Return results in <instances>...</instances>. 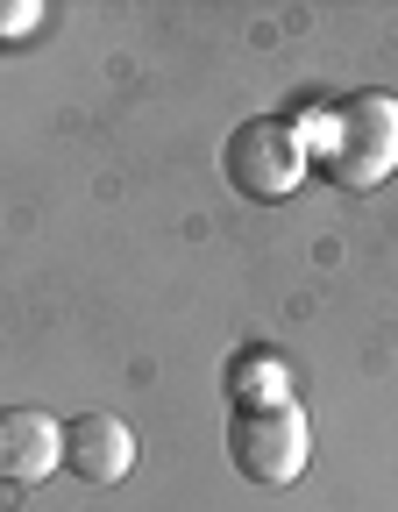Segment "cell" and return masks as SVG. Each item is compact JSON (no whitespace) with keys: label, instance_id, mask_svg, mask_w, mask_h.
<instances>
[{"label":"cell","instance_id":"6da1fadb","mask_svg":"<svg viewBox=\"0 0 398 512\" xmlns=\"http://www.w3.org/2000/svg\"><path fill=\"white\" fill-rule=\"evenodd\" d=\"M320 171L327 185H349V192H370L391 164H398V100L384 93H349L320 128Z\"/></svg>","mask_w":398,"mask_h":512},{"label":"cell","instance_id":"7a4b0ae2","mask_svg":"<svg viewBox=\"0 0 398 512\" xmlns=\"http://www.w3.org/2000/svg\"><path fill=\"white\" fill-rule=\"evenodd\" d=\"M306 157H313V143L299 136L292 114H256L228 136L221 171L242 200H292V185L306 178Z\"/></svg>","mask_w":398,"mask_h":512},{"label":"cell","instance_id":"3957f363","mask_svg":"<svg viewBox=\"0 0 398 512\" xmlns=\"http://www.w3.org/2000/svg\"><path fill=\"white\" fill-rule=\"evenodd\" d=\"M306 448H313V434H306V413H299L292 399L249 406V413H235V427H228V456H235V470H242L249 484H292V477L306 470Z\"/></svg>","mask_w":398,"mask_h":512},{"label":"cell","instance_id":"277c9868","mask_svg":"<svg viewBox=\"0 0 398 512\" xmlns=\"http://www.w3.org/2000/svg\"><path fill=\"white\" fill-rule=\"evenodd\" d=\"M50 470H64V420L0 406V484H43Z\"/></svg>","mask_w":398,"mask_h":512},{"label":"cell","instance_id":"5b68a950","mask_svg":"<svg viewBox=\"0 0 398 512\" xmlns=\"http://www.w3.org/2000/svg\"><path fill=\"white\" fill-rule=\"evenodd\" d=\"M128 463H136V434H128V420H114V413L64 420V470H72L79 484H121Z\"/></svg>","mask_w":398,"mask_h":512},{"label":"cell","instance_id":"8992f818","mask_svg":"<svg viewBox=\"0 0 398 512\" xmlns=\"http://www.w3.org/2000/svg\"><path fill=\"white\" fill-rule=\"evenodd\" d=\"M29 22H43L36 0H15V8H0V36H29Z\"/></svg>","mask_w":398,"mask_h":512}]
</instances>
